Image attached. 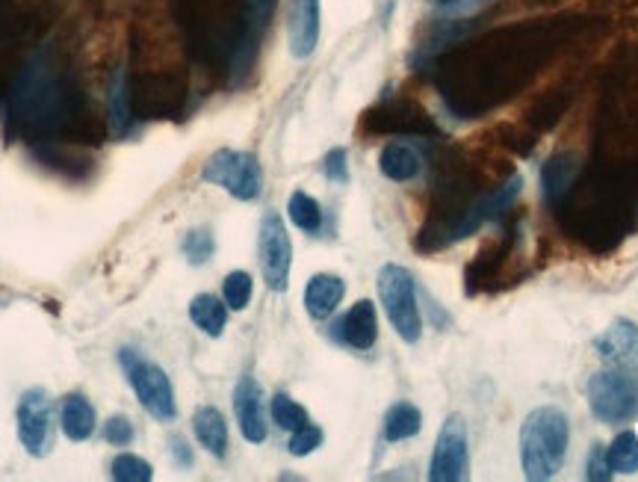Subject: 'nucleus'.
Instances as JSON below:
<instances>
[{"mask_svg": "<svg viewBox=\"0 0 638 482\" xmlns=\"http://www.w3.org/2000/svg\"><path fill=\"white\" fill-rule=\"evenodd\" d=\"M571 444L568 414L556 406H538L520 426V468L532 482L553 480Z\"/></svg>", "mask_w": 638, "mask_h": 482, "instance_id": "f257e3e1", "label": "nucleus"}, {"mask_svg": "<svg viewBox=\"0 0 638 482\" xmlns=\"http://www.w3.org/2000/svg\"><path fill=\"white\" fill-rule=\"evenodd\" d=\"M379 299L384 305V314L396 335L405 344H417L423 335V317L417 308V287L414 278L399 264H384L379 270Z\"/></svg>", "mask_w": 638, "mask_h": 482, "instance_id": "f03ea898", "label": "nucleus"}, {"mask_svg": "<svg viewBox=\"0 0 638 482\" xmlns=\"http://www.w3.org/2000/svg\"><path fill=\"white\" fill-rule=\"evenodd\" d=\"M588 406L600 423H630L638 417V379L627 370H600L588 379Z\"/></svg>", "mask_w": 638, "mask_h": 482, "instance_id": "7ed1b4c3", "label": "nucleus"}, {"mask_svg": "<svg viewBox=\"0 0 638 482\" xmlns=\"http://www.w3.org/2000/svg\"><path fill=\"white\" fill-rule=\"evenodd\" d=\"M119 361H122V367L128 373V382L133 394H136V400H139V406L151 414L154 420H163V423L175 420V414H178L175 391H172V382H169L166 370L157 367L154 361L142 358L133 349H122Z\"/></svg>", "mask_w": 638, "mask_h": 482, "instance_id": "20e7f679", "label": "nucleus"}, {"mask_svg": "<svg viewBox=\"0 0 638 482\" xmlns=\"http://www.w3.org/2000/svg\"><path fill=\"white\" fill-rule=\"evenodd\" d=\"M201 181L222 187L228 196L240 202H252L260 196L263 172L255 154L249 151H234V148H219L216 154L207 157L201 169Z\"/></svg>", "mask_w": 638, "mask_h": 482, "instance_id": "39448f33", "label": "nucleus"}, {"mask_svg": "<svg viewBox=\"0 0 638 482\" xmlns=\"http://www.w3.org/2000/svg\"><path fill=\"white\" fill-rule=\"evenodd\" d=\"M260 270L269 290L284 293L290 287V267H293V243L287 234L284 219L269 210L260 222Z\"/></svg>", "mask_w": 638, "mask_h": 482, "instance_id": "423d86ee", "label": "nucleus"}, {"mask_svg": "<svg viewBox=\"0 0 638 482\" xmlns=\"http://www.w3.org/2000/svg\"><path fill=\"white\" fill-rule=\"evenodd\" d=\"M470 471V444H467V423L461 414H449L438 432L429 480L432 482H461Z\"/></svg>", "mask_w": 638, "mask_h": 482, "instance_id": "0eeeda50", "label": "nucleus"}, {"mask_svg": "<svg viewBox=\"0 0 638 482\" xmlns=\"http://www.w3.org/2000/svg\"><path fill=\"white\" fill-rule=\"evenodd\" d=\"M18 438L30 456H45L51 447V397L42 388H30L21 394L18 409Z\"/></svg>", "mask_w": 638, "mask_h": 482, "instance_id": "6e6552de", "label": "nucleus"}, {"mask_svg": "<svg viewBox=\"0 0 638 482\" xmlns=\"http://www.w3.org/2000/svg\"><path fill=\"white\" fill-rule=\"evenodd\" d=\"M520 190H523V178H520V175H511L503 187H497L494 193L482 196L476 205L464 213V219L455 225V234H452V240H464V237L476 234V231H479L485 222H491V219L503 216V213H506V210H509V207L517 202Z\"/></svg>", "mask_w": 638, "mask_h": 482, "instance_id": "1a4fd4ad", "label": "nucleus"}, {"mask_svg": "<svg viewBox=\"0 0 638 482\" xmlns=\"http://www.w3.org/2000/svg\"><path fill=\"white\" fill-rule=\"evenodd\" d=\"M597 355L603 364L615 370L638 373V326L633 320H615L597 341H594Z\"/></svg>", "mask_w": 638, "mask_h": 482, "instance_id": "9d476101", "label": "nucleus"}, {"mask_svg": "<svg viewBox=\"0 0 638 482\" xmlns=\"http://www.w3.org/2000/svg\"><path fill=\"white\" fill-rule=\"evenodd\" d=\"M234 412L240 432L249 444L266 441V412H263V391L252 376H243L234 388Z\"/></svg>", "mask_w": 638, "mask_h": 482, "instance_id": "9b49d317", "label": "nucleus"}, {"mask_svg": "<svg viewBox=\"0 0 638 482\" xmlns=\"http://www.w3.org/2000/svg\"><path fill=\"white\" fill-rule=\"evenodd\" d=\"M337 338L352 349H373L376 341H379V314H376V305L370 299H361L355 302L343 320L337 323Z\"/></svg>", "mask_w": 638, "mask_h": 482, "instance_id": "f8f14e48", "label": "nucleus"}, {"mask_svg": "<svg viewBox=\"0 0 638 482\" xmlns=\"http://www.w3.org/2000/svg\"><path fill=\"white\" fill-rule=\"evenodd\" d=\"M343 296H346L343 278L331 276V273H319L305 287V311L314 320H325V317H331L337 311V305L343 302Z\"/></svg>", "mask_w": 638, "mask_h": 482, "instance_id": "ddd939ff", "label": "nucleus"}, {"mask_svg": "<svg viewBox=\"0 0 638 482\" xmlns=\"http://www.w3.org/2000/svg\"><path fill=\"white\" fill-rule=\"evenodd\" d=\"M192 429H195L198 444H201L210 456L225 459V453H228V423H225V417H222L219 409L201 406V409L195 412V417H192Z\"/></svg>", "mask_w": 638, "mask_h": 482, "instance_id": "4468645a", "label": "nucleus"}, {"mask_svg": "<svg viewBox=\"0 0 638 482\" xmlns=\"http://www.w3.org/2000/svg\"><path fill=\"white\" fill-rule=\"evenodd\" d=\"M576 172H579V163H576L574 154H568V151H562V154H553L547 163H544V169H541V187H544V199L550 202V205H559L562 202V196L571 190V184H574Z\"/></svg>", "mask_w": 638, "mask_h": 482, "instance_id": "2eb2a0df", "label": "nucleus"}, {"mask_svg": "<svg viewBox=\"0 0 638 482\" xmlns=\"http://www.w3.org/2000/svg\"><path fill=\"white\" fill-rule=\"evenodd\" d=\"M60 420H63L65 438H71V441H86L95 432V423H98L92 403L83 394H65Z\"/></svg>", "mask_w": 638, "mask_h": 482, "instance_id": "dca6fc26", "label": "nucleus"}, {"mask_svg": "<svg viewBox=\"0 0 638 482\" xmlns=\"http://www.w3.org/2000/svg\"><path fill=\"white\" fill-rule=\"evenodd\" d=\"M379 169H382L384 178L396 181V184H405L411 178L420 175V157L411 145L405 142H390L379 157Z\"/></svg>", "mask_w": 638, "mask_h": 482, "instance_id": "f3484780", "label": "nucleus"}, {"mask_svg": "<svg viewBox=\"0 0 638 482\" xmlns=\"http://www.w3.org/2000/svg\"><path fill=\"white\" fill-rule=\"evenodd\" d=\"M319 42V0H299L293 24V54L311 57Z\"/></svg>", "mask_w": 638, "mask_h": 482, "instance_id": "a211bd4d", "label": "nucleus"}, {"mask_svg": "<svg viewBox=\"0 0 638 482\" xmlns=\"http://www.w3.org/2000/svg\"><path fill=\"white\" fill-rule=\"evenodd\" d=\"M190 320L207 338H219L228 323V305L210 293H198L190 302Z\"/></svg>", "mask_w": 638, "mask_h": 482, "instance_id": "6ab92c4d", "label": "nucleus"}, {"mask_svg": "<svg viewBox=\"0 0 638 482\" xmlns=\"http://www.w3.org/2000/svg\"><path fill=\"white\" fill-rule=\"evenodd\" d=\"M423 429V414L411 403H396L384 414V438L387 441H408Z\"/></svg>", "mask_w": 638, "mask_h": 482, "instance_id": "aec40b11", "label": "nucleus"}, {"mask_svg": "<svg viewBox=\"0 0 638 482\" xmlns=\"http://www.w3.org/2000/svg\"><path fill=\"white\" fill-rule=\"evenodd\" d=\"M606 459L612 474H636L638 471V435L633 429L621 432L609 447H606Z\"/></svg>", "mask_w": 638, "mask_h": 482, "instance_id": "412c9836", "label": "nucleus"}, {"mask_svg": "<svg viewBox=\"0 0 638 482\" xmlns=\"http://www.w3.org/2000/svg\"><path fill=\"white\" fill-rule=\"evenodd\" d=\"M287 213H290L293 225L302 228V231H308V234H317L319 228H322V207H319V202L314 196H308V193H302V190H296V193L290 196Z\"/></svg>", "mask_w": 638, "mask_h": 482, "instance_id": "4be33fe9", "label": "nucleus"}, {"mask_svg": "<svg viewBox=\"0 0 638 482\" xmlns=\"http://www.w3.org/2000/svg\"><path fill=\"white\" fill-rule=\"evenodd\" d=\"M252 276L237 270V273H228L225 281H222V299L231 311H246L249 302H252Z\"/></svg>", "mask_w": 638, "mask_h": 482, "instance_id": "5701e85b", "label": "nucleus"}, {"mask_svg": "<svg viewBox=\"0 0 638 482\" xmlns=\"http://www.w3.org/2000/svg\"><path fill=\"white\" fill-rule=\"evenodd\" d=\"M272 420H275L281 429H287V432H296V429H302L305 423H311V420H308V412H305L293 397H287V394H275V397H272Z\"/></svg>", "mask_w": 638, "mask_h": 482, "instance_id": "b1692460", "label": "nucleus"}, {"mask_svg": "<svg viewBox=\"0 0 638 482\" xmlns=\"http://www.w3.org/2000/svg\"><path fill=\"white\" fill-rule=\"evenodd\" d=\"M110 477L119 482H148L154 477V471H151V465L145 459H139L133 453H122V456L113 459Z\"/></svg>", "mask_w": 638, "mask_h": 482, "instance_id": "393cba45", "label": "nucleus"}, {"mask_svg": "<svg viewBox=\"0 0 638 482\" xmlns=\"http://www.w3.org/2000/svg\"><path fill=\"white\" fill-rule=\"evenodd\" d=\"M213 249H216L213 234L204 231V228H195V231H190V234L184 237V255H187V261L195 264V267H198V264H207L210 255H213Z\"/></svg>", "mask_w": 638, "mask_h": 482, "instance_id": "a878e982", "label": "nucleus"}, {"mask_svg": "<svg viewBox=\"0 0 638 482\" xmlns=\"http://www.w3.org/2000/svg\"><path fill=\"white\" fill-rule=\"evenodd\" d=\"M319 444H322V429L314 426V423H305L302 429L293 432V438H290V453H293V456H311Z\"/></svg>", "mask_w": 638, "mask_h": 482, "instance_id": "bb28decb", "label": "nucleus"}, {"mask_svg": "<svg viewBox=\"0 0 638 482\" xmlns=\"http://www.w3.org/2000/svg\"><path fill=\"white\" fill-rule=\"evenodd\" d=\"M322 172L328 181L334 184H346L349 181V163H346V151L343 148H331L322 160Z\"/></svg>", "mask_w": 638, "mask_h": 482, "instance_id": "cd10ccee", "label": "nucleus"}, {"mask_svg": "<svg viewBox=\"0 0 638 482\" xmlns=\"http://www.w3.org/2000/svg\"><path fill=\"white\" fill-rule=\"evenodd\" d=\"M585 477L591 482H606L612 480V468H609V459H606V450L600 444L591 447L588 453V465H585Z\"/></svg>", "mask_w": 638, "mask_h": 482, "instance_id": "c85d7f7f", "label": "nucleus"}, {"mask_svg": "<svg viewBox=\"0 0 638 482\" xmlns=\"http://www.w3.org/2000/svg\"><path fill=\"white\" fill-rule=\"evenodd\" d=\"M104 438H107L110 444H116V447H128L130 441H133V423H130L125 414L110 417L107 426H104Z\"/></svg>", "mask_w": 638, "mask_h": 482, "instance_id": "c756f323", "label": "nucleus"}, {"mask_svg": "<svg viewBox=\"0 0 638 482\" xmlns=\"http://www.w3.org/2000/svg\"><path fill=\"white\" fill-rule=\"evenodd\" d=\"M110 110H113V125H116L119 131H125V125H128V119H130V107H128V92H125V83H122V80L113 86Z\"/></svg>", "mask_w": 638, "mask_h": 482, "instance_id": "7c9ffc66", "label": "nucleus"}, {"mask_svg": "<svg viewBox=\"0 0 638 482\" xmlns=\"http://www.w3.org/2000/svg\"><path fill=\"white\" fill-rule=\"evenodd\" d=\"M275 3H278V0H249L252 24H255L257 30H263V27L269 24V18H272V12H275Z\"/></svg>", "mask_w": 638, "mask_h": 482, "instance_id": "2f4dec72", "label": "nucleus"}, {"mask_svg": "<svg viewBox=\"0 0 638 482\" xmlns=\"http://www.w3.org/2000/svg\"><path fill=\"white\" fill-rule=\"evenodd\" d=\"M172 453H175V462L178 465H192V453H190V444L184 441V438H172Z\"/></svg>", "mask_w": 638, "mask_h": 482, "instance_id": "473e14b6", "label": "nucleus"}]
</instances>
